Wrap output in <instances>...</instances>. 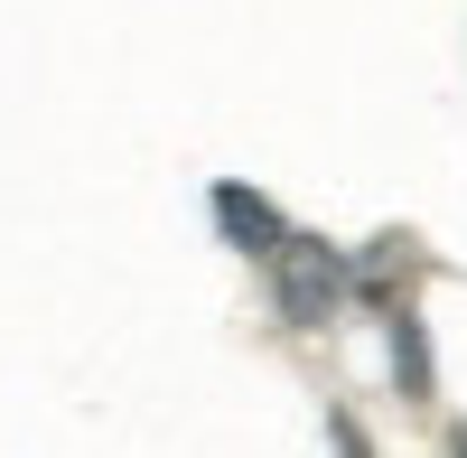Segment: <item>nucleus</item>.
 Listing matches in <instances>:
<instances>
[{"instance_id":"1","label":"nucleus","mask_w":467,"mask_h":458,"mask_svg":"<svg viewBox=\"0 0 467 458\" xmlns=\"http://www.w3.org/2000/svg\"><path fill=\"white\" fill-rule=\"evenodd\" d=\"M271 290H281V318H290V328H327V318L346 309V290H356V272L337 262V244L281 234V244H271Z\"/></svg>"},{"instance_id":"3","label":"nucleus","mask_w":467,"mask_h":458,"mask_svg":"<svg viewBox=\"0 0 467 458\" xmlns=\"http://www.w3.org/2000/svg\"><path fill=\"white\" fill-rule=\"evenodd\" d=\"M393 356H402V384L431 393V347H420V318H402V309H393Z\"/></svg>"},{"instance_id":"2","label":"nucleus","mask_w":467,"mask_h":458,"mask_svg":"<svg viewBox=\"0 0 467 458\" xmlns=\"http://www.w3.org/2000/svg\"><path fill=\"white\" fill-rule=\"evenodd\" d=\"M215 224H224V244L234 253H271V244H281L290 234V224H281V206H271V197H253V187H215Z\"/></svg>"}]
</instances>
